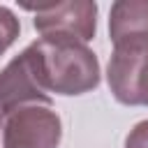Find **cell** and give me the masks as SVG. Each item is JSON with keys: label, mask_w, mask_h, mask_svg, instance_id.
I'll use <instances>...</instances> for the list:
<instances>
[{"label": "cell", "mask_w": 148, "mask_h": 148, "mask_svg": "<svg viewBox=\"0 0 148 148\" xmlns=\"http://www.w3.org/2000/svg\"><path fill=\"white\" fill-rule=\"evenodd\" d=\"M42 88L56 95H86L99 86V60L92 49L69 39H37L28 44Z\"/></svg>", "instance_id": "obj_1"}, {"label": "cell", "mask_w": 148, "mask_h": 148, "mask_svg": "<svg viewBox=\"0 0 148 148\" xmlns=\"http://www.w3.org/2000/svg\"><path fill=\"white\" fill-rule=\"evenodd\" d=\"M35 12L32 25L44 39H69V42H90L97 30V2L92 0H67L44 7H30Z\"/></svg>", "instance_id": "obj_2"}, {"label": "cell", "mask_w": 148, "mask_h": 148, "mask_svg": "<svg viewBox=\"0 0 148 148\" xmlns=\"http://www.w3.org/2000/svg\"><path fill=\"white\" fill-rule=\"evenodd\" d=\"M106 81L120 104L148 106V44L113 46Z\"/></svg>", "instance_id": "obj_3"}, {"label": "cell", "mask_w": 148, "mask_h": 148, "mask_svg": "<svg viewBox=\"0 0 148 148\" xmlns=\"http://www.w3.org/2000/svg\"><path fill=\"white\" fill-rule=\"evenodd\" d=\"M60 136V116L44 104L16 109L2 125V148H58Z\"/></svg>", "instance_id": "obj_4"}, {"label": "cell", "mask_w": 148, "mask_h": 148, "mask_svg": "<svg viewBox=\"0 0 148 148\" xmlns=\"http://www.w3.org/2000/svg\"><path fill=\"white\" fill-rule=\"evenodd\" d=\"M44 104L51 106V95L42 88L35 69V58L30 46L14 56L0 72V113H12L21 106Z\"/></svg>", "instance_id": "obj_5"}, {"label": "cell", "mask_w": 148, "mask_h": 148, "mask_svg": "<svg viewBox=\"0 0 148 148\" xmlns=\"http://www.w3.org/2000/svg\"><path fill=\"white\" fill-rule=\"evenodd\" d=\"M113 46L148 44V0H116L109 12Z\"/></svg>", "instance_id": "obj_6"}, {"label": "cell", "mask_w": 148, "mask_h": 148, "mask_svg": "<svg viewBox=\"0 0 148 148\" xmlns=\"http://www.w3.org/2000/svg\"><path fill=\"white\" fill-rule=\"evenodd\" d=\"M18 32H21V21L9 7L0 5V56L16 42Z\"/></svg>", "instance_id": "obj_7"}, {"label": "cell", "mask_w": 148, "mask_h": 148, "mask_svg": "<svg viewBox=\"0 0 148 148\" xmlns=\"http://www.w3.org/2000/svg\"><path fill=\"white\" fill-rule=\"evenodd\" d=\"M125 148H148V120H141L130 130Z\"/></svg>", "instance_id": "obj_8"}]
</instances>
